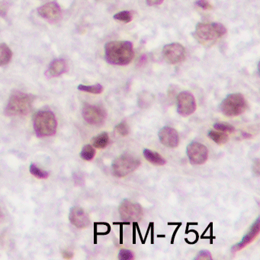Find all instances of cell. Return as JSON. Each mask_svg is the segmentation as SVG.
Here are the masks:
<instances>
[{
    "label": "cell",
    "instance_id": "10",
    "mask_svg": "<svg viewBox=\"0 0 260 260\" xmlns=\"http://www.w3.org/2000/svg\"><path fill=\"white\" fill-rule=\"evenodd\" d=\"M197 105L191 92L184 91L177 95V112L181 116L188 117L196 112Z\"/></svg>",
    "mask_w": 260,
    "mask_h": 260
},
{
    "label": "cell",
    "instance_id": "3",
    "mask_svg": "<svg viewBox=\"0 0 260 260\" xmlns=\"http://www.w3.org/2000/svg\"><path fill=\"white\" fill-rule=\"evenodd\" d=\"M36 97L31 94L15 90L12 92L5 109L8 116H22L31 112Z\"/></svg>",
    "mask_w": 260,
    "mask_h": 260
},
{
    "label": "cell",
    "instance_id": "14",
    "mask_svg": "<svg viewBox=\"0 0 260 260\" xmlns=\"http://www.w3.org/2000/svg\"><path fill=\"white\" fill-rule=\"evenodd\" d=\"M158 135L161 144L169 148H176L179 145V134L173 127L165 126L159 130Z\"/></svg>",
    "mask_w": 260,
    "mask_h": 260
},
{
    "label": "cell",
    "instance_id": "36",
    "mask_svg": "<svg viewBox=\"0 0 260 260\" xmlns=\"http://www.w3.org/2000/svg\"><path fill=\"white\" fill-rule=\"evenodd\" d=\"M4 215L3 214L2 211H0V222H2V220H4Z\"/></svg>",
    "mask_w": 260,
    "mask_h": 260
},
{
    "label": "cell",
    "instance_id": "35",
    "mask_svg": "<svg viewBox=\"0 0 260 260\" xmlns=\"http://www.w3.org/2000/svg\"><path fill=\"white\" fill-rule=\"evenodd\" d=\"M181 225H182V223H178L177 228H176V231H175L174 234H173V238H172L171 243H174V237H175V236H176V232H177L178 230H179V228H180Z\"/></svg>",
    "mask_w": 260,
    "mask_h": 260
},
{
    "label": "cell",
    "instance_id": "30",
    "mask_svg": "<svg viewBox=\"0 0 260 260\" xmlns=\"http://www.w3.org/2000/svg\"><path fill=\"white\" fill-rule=\"evenodd\" d=\"M196 260L212 259L211 252L208 250H202L198 253L197 256L194 258Z\"/></svg>",
    "mask_w": 260,
    "mask_h": 260
},
{
    "label": "cell",
    "instance_id": "26",
    "mask_svg": "<svg viewBox=\"0 0 260 260\" xmlns=\"http://www.w3.org/2000/svg\"><path fill=\"white\" fill-rule=\"evenodd\" d=\"M214 128L217 132H228V133H233L235 131V127L231 124L228 123L217 122L213 125Z\"/></svg>",
    "mask_w": 260,
    "mask_h": 260
},
{
    "label": "cell",
    "instance_id": "23",
    "mask_svg": "<svg viewBox=\"0 0 260 260\" xmlns=\"http://www.w3.org/2000/svg\"><path fill=\"white\" fill-rule=\"evenodd\" d=\"M30 173L36 176L38 179H45L49 177V173L45 170H41L40 168L37 167L36 164H32L30 166Z\"/></svg>",
    "mask_w": 260,
    "mask_h": 260
},
{
    "label": "cell",
    "instance_id": "20",
    "mask_svg": "<svg viewBox=\"0 0 260 260\" xmlns=\"http://www.w3.org/2000/svg\"><path fill=\"white\" fill-rule=\"evenodd\" d=\"M208 136L213 141L219 145L226 144L229 140V136L226 132H218L216 131H210L208 132Z\"/></svg>",
    "mask_w": 260,
    "mask_h": 260
},
{
    "label": "cell",
    "instance_id": "25",
    "mask_svg": "<svg viewBox=\"0 0 260 260\" xmlns=\"http://www.w3.org/2000/svg\"><path fill=\"white\" fill-rule=\"evenodd\" d=\"M115 131L121 137H127L130 133V127L126 121H122L117 124Z\"/></svg>",
    "mask_w": 260,
    "mask_h": 260
},
{
    "label": "cell",
    "instance_id": "18",
    "mask_svg": "<svg viewBox=\"0 0 260 260\" xmlns=\"http://www.w3.org/2000/svg\"><path fill=\"white\" fill-rule=\"evenodd\" d=\"M13 52L6 44H0V67L6 66L11 61Z\"/></svg>",
    "mask_w": 260,
    "mask_h": 260
},
{
    "label": "cell",
    "instance_id": "28",
    "mask_svg": "<svg viewBox=\"0 0 260 260\" xmlns=\"http://www.w3.org/2000/svg\"><path fill=\"white\" fill-rule=\"evenodd\" d=\"M118 258L120 260H132L135 258V254L128 249H123L118 253Z\"/></svg>",
    "mask_w": 260,
    "mask_h": 260
},
{
    "label": "cell",
    "instance_id": "32",
    "mask_svg": "<svg viewBox=\"0 0 260 260\" xmlns=\"http://www.w3.org/2000/svg\"><path fill=\"white\" fill-rule=\"evenodd\" d=\"M147 5L150 7H155V6H159L164 3V0H146Z\"/></svg>",
    "mask_w": 260,
    "mask_h": 260
},
{
    "label": "cell",
    "instance_id": "17",
    "mask_svg": "<svg viewBox=\"0 0 260 260\" xmlns=\"http://www.w3.org/2000/svg\"><path fill=\"white\" fill-rule=\"evenodd\" d=\"M144 156L150 164L156 166H164L167 164V160L159 153L149 149H144Z\"/></svg>",
    "mask_w": 260,
    "mask_h": 260
},
{
    "label": "cell",
    "instance_id": "19",
    "mask_svg": "<svg viewBox=\"0 0 260 260\" xmlns=\"http://www.w3.org/2000/svg\"><path fill=\"white\" fill-rule=\"evenodd\" d=\"M109 143V137L107 132H103L92 140V144L95 148L105 149Z\"/></svg>",
    "mask_w": 260,
    "mask_h": 260
},
{
    "label": "cell",
    "instance_id": "4",
    "mask_svg": "<svg viewBox=\"0 0 260 260\" xmlns=\"http://www.w3.org/2000/svg\"><path fill=\"white\" fill-rule=\"evenodd\" d=\"M35 132L39 138L51 137L57 132V121L51 111H39L33 118Z\"/></svg>",
    "mask_w": 260,
    "mask_h": 260
},
{
    "label": "cell",
    "instance_id": "29",
    "mask_svg": "<svg viewBox=\"0 0 260 260\" xmlns=\"http://www.w3.org/2000/svg\"><path fill=\"white\" fill-rule=\"evenodd\" d=\"M196 5L205 10H211L213 8L212 5L208 2V0H197Z\"/></svg>",
    "mask_w": 260,
    "mask_h": 260
},
{
    "label": "cell",
    "instance_id": "21",
    "mask_svg": "<svg viewBox=\"0 0 260 260\" xmlns=\"http://www.w3.org/2000/svg\"><path fill=\"white\" fill-rule=\"evenodd\" d=\"M95 155V150L90 144H86L82 149L80 157L86 161H91L93 159Z\"/></svg>",
    "mask_w": 260,
    "mask_h": 260
},
{
    "label": "cell",
    "instance_id": "33",
    "mask_svg": "<svg viewBox=\"0 0 260 260\" xmlns=\"http://www.w3.org/2000/svg\"><path fill=\"white\" fill-rule=\"evenodd\" d=\"M74 252H71L69 250H63L62 252V255H63V258H66V259H71L74 257Z\"/></svg>",
    "mask_w": 260,
    "mask_h": 260
},
{
    "label": "cell",
    "instance_id": "27",
    "mask_svg": "<svg viewBox=\"0 0 260 260\" xmlns=\"http://www.w3.org/2000/svg\"><path fill=\"white\" fill-rule=\"evenodd\" d=\"M101 228L99 226L98 223H95V237L98 235H106L110 232V225L107 223H100Z\"/></svg>",
    "mask_w": 260,
    "mask_h": 260
},
{
    "label": "cell",
    "instance_id": "16",
    "mask_svg": "<svg viewBox=\"0 0 260 260\" xmlns=\"http://www.w3.org/2000/svg\"><path fill=\"white\" fill-rule=\"evenodd\" d=\"M68 63L63 59H55L50 63L48 74L51 77H58L68 71Z\"/></svg>",
    "mask_w": 260,
    "mask_h": 260
},
{
    "label": "cell",
    "instance_id": "13",
    "mask_svg": "<svg viewBox=\"0 0 260 260\" xmlns=\"http://www.w3.org/2000/svg\"><path fill=\"white\" fill-rule=\"evenodd\" d=\"M69 220L73 225L79 229H85L90 225L89 216L80 207H73L70 211Z\"/></svg>",
    "mask_w": 260,
    "mask_h": 260
},
{
    "label": "cell",
    "instance_id": "1",
    "mask_svg": "<svg viewBox=\"0 0 260 260\" xmlns=\"http://www.w3.org/2000/svg\"><path fill=\"white\" fill-rule=\"evenodd\" d=\"M135 56L133 44L128 41H112L105 45L106 61L112 65L126 66Z\"/></svg>",
    "mask_w": 260,
    "mask_h": 260
},
{
    "label": "cell",
    "instance_id": "11",
    "mask_svg": "<svg viewBox=\"0 0 260 260\" xmlns=\"http://www.w3.org/2000/svg\"><path fill=\"white\" fill-rule=\"evenodd\" d=\"M186 152L190 162L193 165H202L208 159V148L200 143L191 142L187 147Z\"/></svg>",
    "mask_w": 260,
    "mask_h": 260
},
{
    "label": "cell",
    "instance_id": "15",
    "mask_svg": "<svg viewBox=\"0 0 260 260\" xmlns=\"http://www.w3.org/2000/svg\"><path fill=\"white\" fill-rule=\"evenodd\" d=\"M259 217H258L256 220H255V221L252 223L251 228H249V232L245 234L241 241L232 246V248H231L232 252H238V251L241 250V249H244L247 245L250 244L253 240H255V239L256 238L258 234H259Z\"/></svg>",
    "mask_w": 260,
    "mask_h": 260
},
{
    "label": "cell",
    "instance_id": "8",
    "mask_svg": "<svg viewBox=\"0 0 260 260\" xmlns=\"http://www.w3.org/2000/svg\"><path fill=\"white\" fill-rule=\"evenodd\" d=\"M83 118L88 124L94 126H102L107 118V112L101 106L86 103L82 111Z\"/></svg>",
    "mask_w": 260,
    "mask_h": 260
},
{
    "label": "cell",
    "instance_id": "6",
    "mask_svg": "<svg viewBox=\"0 0 260 260\" xmlns=\"http://www.w3.org/2000/svg\"><path fill=\"white\" fill-rule=\"evenodd\" d=\"M247 108V102L241 93L230 94L220 105V112L230 118L239 116L245 112Z\"/></svg>",
    "mask_w": 260,
    "mask_h": 260
},
{
    "label": "cell",
    "instance_id": "24",
    "mask_svg": "<svg viewBox=\"0 0 260 260\" xmlns=\"http://www.w3.org/2000/svg\"><path fill=\"white\" fill-rule=\"evenodd\" d=\"M113 19L124 22V23H129L132 21V13L129 11L119 12L113 16Z\"/></svg>",
    "mask_w": 260,
    "mask_h": 260
},
{
    "label": "cell",
    "instance_id": "34",
    "mask_svg": "<svg viewBox=\"0 0 260 260\" xmlns=\"http://www.w3.org/2000/svg\"><path fill=\"white\" fill-rule=\"evenodd\" d=\"M242 136L245 139H249V138H252V135L250 134L247 133V132H242Z\"/></svg>",
    "mask_w": 260,
    "mask_h": 260
},
{
    "label": "cell",
    "instance_id": "22",
    "mask_svg": "<svg viewBox=\"0 0 260 260\" xmlns=\"http://www.w3.org/2000/svg\"><path fill=\"white\" fill-rule=\"evenodd\" d=\"M78 89L83 92H89V93L101 94L104 90V88L100 83H97V84L92 85V86L80 84L78 86Z\"/></svg>",
    "mask_w": 260,
    "mask_h": 260
},
{
    "label": "cell",
    "instance_id": "9",
    "mask_svg": "<svg viewBox=\"0 0 260 260\" xmlns=\"http://www.w3.org/2000/svg\"><path fill=\"white\" fill-rule=\"evenodd\" d=\"M162 57L169 64L175 65L182 63L186 57L185 48L179 43H171L162 48Z\"/></svg>",
    "mask_w": 260,
    "mask_h": 260
},
{
    "label": "cell",
    "instance_id": "31",
    "mask_svg": "<svg viewBox=\"0 0 260 260\" xmlns=\"http://www.w3.org/2000/svg\"><path fill=\"white\" fill-rule=\"evenodd\" d=\"M9 5L5 2H0V17L7 16L9 10Z\"/></svg>",
    "mask_w": 260,
    "mask_h": 260
},
{
    "label": "cell",
    "instance_id": "2",
    "mask_svg": "<svg viewBox=\"0 0 260 260\" xmlns=\"http://www.w3.org/2000/svg\"><path fill=\"white\" fill-rule=\"evenodd\" d=\"M228 32L226 27L219 22L205 23L200 22L196 25L193 36L201 45L206 48H211L215 45L219 39Z\"/></svg>",
    "mask_w": 260,
    "mask_h": 260
},
{
    "label": "cell",
    "instance_id": "12",
    "mask_svg": "<svg viewBox=\"0 0 260 260\" xmlns=\"http://www.w3.org/2000/svg\"><path fill=\"white\" fill-rule=\"evenodd\" d=\"M38 13L42 19L49 22H57L62 16L61 9L56 2L44 4L38 9Z\"/></svg>",
    "mask_w": 260,
    "mask_h": 260
},
{
    "label": "cell",
    "instance_id": "5",
    "mask_svg": "<svg viewBox=\"0 0 260 260\" xmlns=\"http://www.w3.org/2000/svg\"><path fill=\"white\" fill-rule=\"evenodd\" d=\"M141 164V159L135 155L129 153H123L112 162V174L116 177H124L135 172Z\"/></svg>",
    "mask_w": 260,
    "mask_h": 260
},
{
    "label": "cell",
    "instance_id": "7",
    "mask_svg": "<svg viewBox=\"0 0 260 260\" xmlns=\"http://www.w3.org/2000/svg\"><path fill=\"white\" fill-rule=\"evenodd\" d=\"M119 214L124 222H138L144 215L142 207L138 203H134L128 199H124L120 204Z\"/></svg>",
    "mask_w": 260,
    "mask_h": 260
}]
</instances>
